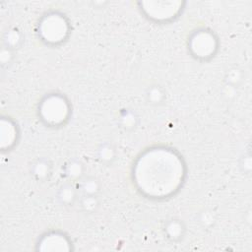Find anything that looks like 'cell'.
<instances>
[{"mask_svg":"<svg viewBox=\"0 0 252 252\" xmlns=\"http://www.w3.org/2000/svg\"><path fill=\"white\" fill-rule=\"evenodd\" d=\"M145 157L137 166L138 182L153 195H166L174 190L181 179L182 166L172 155L159 153Z\"/></svg>","mask_w":252,"mask_h":252,"instance_id":"obj_1","label":"cell"}]
</instances>
